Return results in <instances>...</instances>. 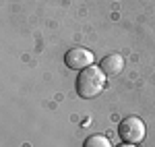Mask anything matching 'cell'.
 I'll use <instances>...</instances> for the list:
<instances>
[{
	"instance_id": "cell-1",
	"label": "cell",
	"mask_w": 155,
	"mask_h": 147,
	"mask_svg": "<svg viewBox=\"0 0 155 147\" xmlns=\"http://www.w3.org/2000/svg\"><path fill=\"white\" fill-rule=\"evenodd\" d=\"M106 77L107 75L101 71V66H87L83 71H79V77H77V93L85 99H91L99 95L106 87Z\"/></svg>"
},
{
	"instance_id": "cell-2",
	"label": "cell",
	"mask_w": 155,
	"mask_h": 147,
	"mask_svg": "<svg viewBox=\"0 0 155 147\" xmlns=\"http://www.w3.org/2000/svg\"><path fill=\"white\" fill-rule=\"evenodd\" d=\"M118 135L124 143H141L147 135V129H145V122L139 118V116H126L122 122L118 124Z\"/></svg>"
},
{
	"instance_id": "cell-3",
	"label": "cell",
	"mask_w": 155,
	"mask_h": 147,
	"mask_svg": "<svg viewBox=\"0 0 155 147\" xmlns=\"http://www.w3.org/2000/svg\"><path fill=\"white\" fill-rule=\"evenodd\" d=\"M64 62L72 71H83V68L91 66L95 62V56H93L91 50H87V48H71L64 54Z\"/></svg>"
},
{
	"instance_id": "cell-4",
	"label": "cell",
	"mask_w": 155,
	"mask_h": 147,
	"mask_svg": "<svg viewBox=\"0 0 155 147\" xmlns=\"http://www.w3.org/2000/svg\"><path fill=\"white\" fill-rule=\"evenodd\" d=\"M101 71L107 75V77H116V75L122 73V68H124V58L120 56V54H110L106 56L104 60H101Z\"/></svg>"
},
{
	"instance_id": "cell-5",
	"label": "cell",
	"mask_w": 155,
	"mask_h": 147,
	"mask_svg": "<svg viewBox=\"0 0 155 147\" xmlns=\"http://www.w3.org/2000/svg\"><path fill=\"white\" fill-rule=\"evenodd\" d=\"M83 147H112V143H110L107 137H104V135H91V137L85 139Z\"/></svg>"
},
{
	"instance_id": "cell-6",
	"label": "cell",
	"mask_w": 155,
	"mask_h": 147,
	"mask_svg": "<svg viewBox=\"0 0 155 147\" xmlns=\"http://www.w3.org/2000/svg\"><path fill=\"white\" fill-rule=\"evenodd\" d=\"M118 147H137L134 143H122V145H118Z\"/></svg>"
}]
</instances>
